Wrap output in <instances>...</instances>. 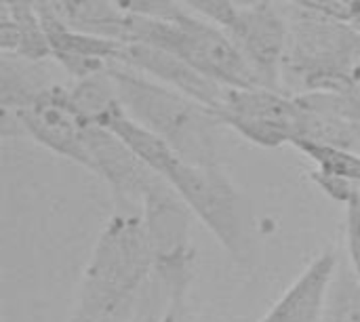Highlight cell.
<instances>
[{
	"mask_svg": "<svg viewBox=\"0 0 360 322\" xmlns=\"http://www.w3.org/2000/svg\"><path fill=\"white\" fill-rule=\"evenodd\" d=\"M152 270L143 215L114 211L82 272L70 322H131Z\"/></svg>",
	"mask_w": 360,
	"mask_h": 322,
	"instance_id": "1",
	"label": "cell"
},
{
	"mask_svg": "<svg viewBox=\"0 0 360 322\" xmlns=\"http://www.w3.org/2000/svg\"><path fill=\"white\" fill-rule=\"evenodd\" d=\"M118 97L133 120L158 135L181 160L219 167V129L215 110L120 63L110 65Z\"/></svg>",
	"mask_w": 360,
	"mask_h": 322,
	"instance_id": "2",
	"label": "cell"
},
{
	"mask_svg": "<svg viewBox=\"0 0 360 322\" xmlns=\"http://www.w3.org/2000/svg\"><path fill=\"white\" fill-rule=\"evenodd\" d=\"M287 23L283 80L297 84L300 95L350 91L359 84L360 32L350 19L300 2Z\"/></svg>",
	"mask_w": 360,
	"mask_h": 322,
	"instance_id": "3",
	"label": "cell"
},
{
	"mask_svg": "<svg viewBox=\"0 0 360 322\" xmlns=\"http://www.w3.org/2000/svg\"><path fill=\"white\" fill-rule=\"evenodd\" d=\"M133 42L162 46L221 86H262L257 74L230 36L219 25L188 11H181L173 19L139 17Z\"/></svg>",
	"mask_w": 360,
	"mask_h": 322,
	"instance_id": "4",
	"label": "cell"
},
{
	"mask_svg": "<svg viewBox=\"0 0 360 322\" xmlns=\"http://www.w3.org/2000/svg\"><path fill=\"white\" fill-rule=\"evenodd\" d=\"M141 215L154 255L152 281L179 316L192 266V211L169 181L158 177L143 198Z\"/></svg>",
	"mask_w": 360,
	"mask_h": 322,
	"instance_id": "5",
	"label": "cell"
},
{
	"mask_svg": "<svg viewBox=\"0 0 360 322\" xmlns=\"http://www.w3.org/2000/svg\"><path fill=\"white\" fill-rule=\"evenodd\" d=\"M162 179L181 196L194 217L234 257L249 253V213L243 194L219 167H200L175 158Z\"/></svg>",
	"mask_w": 360,
	"mask_h": 322,
	"instance_id": "6",
	"label": "cell"
},
{
	"mask_svg": "<svg viewBox=\"0 0 360 322\" xmlns=\"http://www.w3.org/2000/svg\"><path fill=\"white\" fill-rule=\"evenodd\" d=\"M219 25L257 74L262 86L283 91L289 23L270 2L240 6L234 0H179Z\"/></svg>",
	"mask_w": 360,
	"mask_h": 322,
	"instance_id": "7",
	"label": "cell"
},
{
	"mask_svg": "<svg viewBox=\"0 0 360 322\" xmlns=\"http://www.w3.org/2000/svg\"><path fill=\"white\" fill-rule=\"evenodd\" d=\"M215 114L224 127L234 129L262 148L293 146L302 137L304 105L297 95H287L276 89H226Z\"/></svg>",
	"mask_w": 360,
	"mask_h": 322,
	"instance_id": "8",
	"label": "cell"
},
{
	"mask_svg": "<svg viewBox=\"0 0 360 322\" xmlns=\"http://www.w3.org/2000/svg\"><path fill=\"white\" fill-rule=\"evenodd\" d=\"M11 120L19 127V133L30 135L46 150L89 169V120H84L70 101L68 86L53 84L25 108L17 112H2V122Z\"/></svg>",
	"mask_w": 360,
	"mask_h": 322,
	"instance_id": "9",
	"label": "cell"
},
{
	"mask_svg": "<svg viewBox=\"0 0 360 322\" xmlns=\"http://www.w3.org/2000/svg\"><path fill=\"white\" fill-rule=\"evenodd\" d=\"M86 148L91 158L89 171L108 183L114 211L141 213L143 198L160 175L105 127L89 122Z\"/></svg>",
	"mask_w": 360,
	"mask_h": 322,
	"instance_id": "10",
	"label": "cell"
},
{
	"mask_svg": "<svg viewBox=\"0 0 360 322\" xmlns=\"http://www.w3.org/2000/svg\"><path fill=\"white\" fill-rule=\"evenodd\" d=\"M124 67H131L139 74L150 76L152 80L167 84L184 95L194 97L196 101L209 105L211 110H217L224 93L228 86H221L213 82L211 78L202 76L198 70H194L190 63H186L175 53L150 44V42H129L122 44L118 61Z\"/></svg>",
	"mask_w": 360,
	"mask_h": 322,
	"instance_id": "11",
	"label": "cell"
},
{
	"mask_svg": "<svg viewBox=\"0 0 360 322\" xmlns=\"http://www.w3.org/2000/svg\"><path fill=\"white\" fill-rule=\"evenodd\" d=\"M38 13L49 38L51 59H55L74 80L103 74L118 61L122 42L74 30L49 8H38Z\"/></svg>",
	"mask_w": 360,
	"mask_h": 322,
	"instance_id": "12",
	"label": "cell"
},
{
	"mask_svg": "<svg viewBox=\"0 0 360 322\" xmlns=\"http://www.w3.org/2000/svg\"><path fill=\"white\" fill-rule=\"evenodd\" d=\"M340 259L333 249L321 253L259 322H319Z\"/></svg>",
	"mask_w": 360,
	"mask_h": 322,
	"instance_id": "13",
	"label": "cell"
},
{
	"mask_svg": "<svg viewBox=\"0 0 360 322\" xmlns=\"http://www.w3.org/2000/svg\"><path fill=\"white\" fill-rule=\"evenodd\" d=\"M49 11L74 30L122 44L133 42L139 21L137 15L122 11L112 0H59Z\"/></svg>",
	"mask_w": 360,
	"mask_h": 322,
	"instance_id": "14",
	"label": "cell"
},
{
	"mask_svg": "<svg viewBox=\"0 0 360 322\" xmlns=\"http://www.w3.org/2000/svg\"><path fill=\"white\" fill-rule=\"evenodd\" d=\"M0 49L2 55L21 57L27 61L51 59V46L38 8L2 0Z\"/></svg>",
	"mask_w": 360,
	"mask_h": 322,
	"instance_id": "15",
	"label": "cell"
},
{
	"mask_svg": "<svg viewBox=\"0 0 360 322\" xmlns=\"http://www.w3.org/2000/svg\"><path fill=\"white\" fill-rule=\"evenodd\" d=\"M40 61L2 55L0 61V105L2 112H17L32 103L42 91L53 86L38 70Z\"/></svg>",
	"mask_w": 360,
	"mask_h": 322,
	"instance_id": "16",
	"label": "cell"
},
{
	"mask_svg": "<svg viewBox=\"0 0 360 322\" xmlns=\"http://www.w3.org/2000/svg\"><path fill=\"white\" fill-rule=\"evenodd\" d=\"M323 321L360 322V281L350 259H340V266L327 293Z\"/></svg>",
	"mask_w": 360,
	"mask_h": 322,
	"instance_id": "17",
	"label": "cell"
},
{
	"mask_svg": "<svg viewBox=\"0 0 360 322\" xmlns=\"http://www.w3.org/2000/svg\"><path fill=\"white\" fill-rule=\"evenodd\" d=\"M306 158L316 165V171L329 177H338L360 188V154L348 148L319 143L310 139H300L293 143Z\"/></svg>",
	"mask_w": 360,
	"mask_h": 322,
	"instance_id": "18",
	"label": "cell"
},
{
	"mask_svg": "<svg viewBox=\"0 0 360 322\" xmlns=\"http://www.w3.org/2000/svg\"><path fill=\"white\" fill-rule=\"evenodd\" d=\"M112 2L131 15L152 17V19H173L181 11H186L179 0H112Z\"/></svg>",
	"mask_w": 360,
	"mask_h": 322,
	"instance_id": "19",
	"label": "cell"
},
{
	"mask_svg": "<svg viewBox=\"0 0 360 322\" xmlns=\"http://www.w3.org/2000/svg\"><path fill=\"white\" fill-rule=\"evenodd\" d=\"M312 4L350 21L360 13V0H312Z\"/></svg>",
	"mask_w": 360,
	"mask_h": 322,
	"instance_id": "20",
	"label": "cell"
},
{
	"mask_svg": "<svg viewBox=\"0 0 360 322\" xmlns=\"http://www.w3.org/2000/svg\"><path fill=\"white\" fill-rule=\"evenodd\" d=\"M4 2H15V4H25L32 8H49L53 4H57L59 0H4Z\"/></svg>",
	"mask_w": 360,
	"mask_h": 322,
	"instance_id": "21",
	"label": "cell"
},
{
	"mask_svg": "<svg viewBox=\"0 0 360 322\" xmlns=\"http://www.w3.org/2000/svg\"><path fill=\"white\" fill-rule=\"evenodd\" d=\"M352 23L356 25V30H359V32H360V13H359V15H356V17H354V19H352Z\"/></svg>",
	"mask_w": 360,
	"mask_h": 322,
	"instance_id": "22",
	"label": "cell"
},
{
	"mask_svg": "<svg viewBox=\"0 0 360 322\" xmlns=\"http://www.w3.org/2000/svg\"><path fill=\"white\" fill-rule=\"evenodd\" d=\"M354 91H356V93H359V95H360V82H359V84H356V86H354Z\"/></svg>",
	"mask_w": 360,
	"mask_h": 322,
	"instance_id": "23",
	"label": "cell"
}]
</instances>
